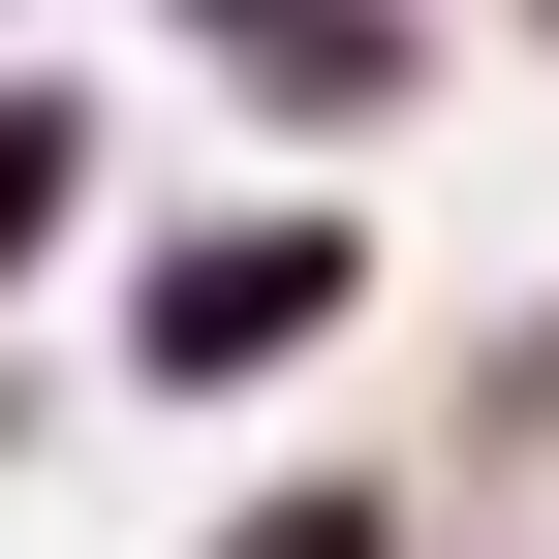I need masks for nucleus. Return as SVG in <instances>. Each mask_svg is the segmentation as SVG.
<instances>
[{
	"mask_svg": "<svg viewBox=\"0 0 559 559\" xmlns=\"http://www.w3.org/2000/svg\"><path fill=\"white\" fill-rule=\"evenodd\" d=\"M218 32L280 62V94H373V62H404V0H218Z\"/></svg>",
	"mask_w": 559,
	"mask_h": 559,
	"instance_id": "1",
	"label": "nucleus"
},
{
	"mask_svg": "<svg viewBox=\"0 0 559 559\" xmlns=\"http://www.w3.org/2000/svg\"><path fill=\"white\" fill-rule=\"evenodd\" d=\"M62 218V94H0V249H32Z\"/></svg>",
	"mask_w": 559,
	"mask_h": 559,
	"instance_id": "2",
	"label": "nucleus"
},
{
	"mask_svg": "<svg viewBox=\"0 0 559 559\" xmlns=\"http://www.w3.org/2000/svg\"><path fill=\"white\" fill-rule=\"evenodd\" d=\"M249 559H373V498H280V528H249Z\"/></svg>",
	"mask_w": 559,
	"mask_h": 559,
	"instance_id": "3",
	"label": "nucleus"
}]
</instances>
